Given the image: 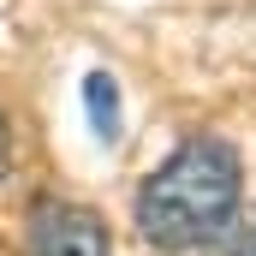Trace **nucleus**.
I'll use <instances>...</instances> for the list:
<instances>
[{"label": "nucleus", "instance_id": "39448f33", "mask_svg": "<svg viewBox=\"0 0 256 256\" xmlns=\"http://www.w3.org/2000/svg\"><path fill=\"white\" fill-rule=\"evenodd\" d=\"M6 167H12V131H6V120H0V179H6Z\"/></svg>", "mask_w": 256, "mask_h": 256}, {"label": "nucleus", "instance_id": "7ed1b4c3", "mask_svg": "<svg viewBox=\"0 0 256 256\" xmlns=\"http://www.w3.org/2000/svg\"><path fill=\"white\" fill-rule=\"evenodd\" d=\"M84 114H90V131H96L102 143H120L126 108H120V78H114V72H90V78H84Z\"/></svg>", "mask_w": 256, "mask_h": 256}, {"label": "nucleus", "instance_id": "f257e3e1", "mask_svg": "<svg viewBox=\"0 0 256 256\" xmlns=\"http://www.w3.org/2000/svg\"><path fill=\"white\" fill-rule=\"evenodd\" d=\"M244 202V167L226 137H185L143 185L131 202V220L143 244L167 256H191L214 238L232 232Z\"/></svg>", "mask_w": 256, "mask_h": 256}, {"label": "nucleus", "instance_id": "20e7f679", "mask_svg": "<svg viewBox=\"0 0 256 256\" xmlns=\"http://www.w3.org/2000/svg\"><path fill=\"white\" fill-rule=\"evenodd\" d=\"M226 256H256V214L244 220V226H232V244H226Z\"/></svg>", "mask_w": 256, "mask_h": 256}, {"label": "nucleus", "instance_id": "f03ea898", "mask_svg": "<svg viewBox=\"0 0 256 256\" xmlns=\"http://www.w3.org/2000/svg\"><path fill=\"white\" fill-rule=\"evenodd\" d=\"M24 256H114L108 220L84 202H36Z\"/></svg>", "mask_w": 256, "mask_h": 256}]
</instances>
